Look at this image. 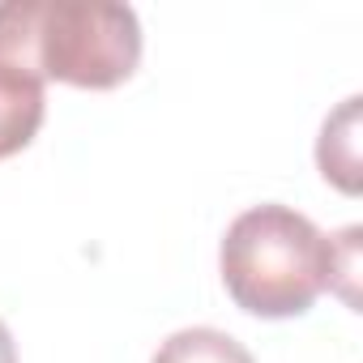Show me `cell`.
Here are the masks:
<instances>
[{
  "instance_id": "1",
  "label": "cell",
  "mask_w": 363,
  "mask_h": 363,
  "mask_svg": "<svg viewBox=\"0 0 363 363\" xmlns=\"http://www.w3.org/2000/svg\"><path fill=\"white\" fill-rule=\"evenodd\" d=\"M354 252L359 227L329 240L291 206H257L227 227L218 265L227 295L244 312L286 320L303 316L320 291L337 286V278L354 282Z\"/></svg>"
},
{
  "instance_id": "2",
  "label": "cell",
  "mask_w": 363,
  "mask_h": 363,
  "mask_svg": "<svg viewBox=\"0 0 363 363\" xmlns=\"http://www.w3.org/2000/svg\"><path fill=\"white\" fill-rule=\"evenodd\" d=\"M35 60L43 82L111 90L128 82L141 60V22L128 5L107 0H39Z\"/></svg>"
},
{
  "instance_id": "3",
  "label": "cell",
  "mask_w": 363,
  "mask_h": 363,
  "mask_svg": "<svg viewBox=\"0 0 363 363\" xmlns=\"http://www.w3.org/2000/svg\"><path fill=\"white\" fill-rule=\"evenodd\" d=\"M43 77L0 60V158L26 150L43 124Z\"/></svg>"
},
{
  "instance_id": "4",
  "label": "cell",
  "mask_w": 363,
  "mask_h": 363,
  "mask_svg": "<svg viewBox=\"0 0 363 363\" xmlns=\"http://www.w3.org/2000/svg\"><path fill=\"white\" fill-rule=\"evenodd\" d=\"M316 162L320 175L333 179L342 193H359V99H346L337 116L325 120Z\"/></svg>"
},
{
  "instance_id": "5",
  "label": "cell",
  "mask_w": 363,
  "mask_h": 363,
  "mask_svg": "<svg viewBox=\"0 0 363 363\" xmlns=\"http://www.w3.org/2000/svg\"><path fill=\"white\" fill-rule=\"evenodd\" d=\"M154 363H252V354H248L231 333L197 325V329L171 333V337L158 346Z\"/></svg>"
},
{
  "instance_id": "6",
  "label": "cell",
  "mask_w": 363,
  "mask_h": 363,
  "mask_svg": "<svg viewBox=\"0 0 363 363\" xmlns=\"http://www.w3.org/2000/svg\"><path fill=\"white\" fill-rule=\"evenodd\" d=\"M0 363H18V346H13V333L0 320Z\"/></svg>"
}]
</instances>
